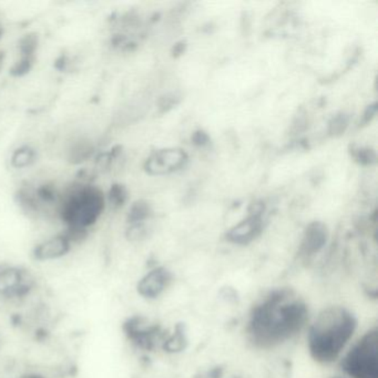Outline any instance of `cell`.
I'll return each mask as SVG.
<instances>
[{
    "label": "cell",
    "instance_id": "6da1fadb",
    "mask_svg": "<svg viewBox=\"0 0 378 378\" xmlns=\"http://www.w3.org/2000/svg\"><path fill=\"white\" fill-rule=\"evenodd\" d=\"M309 321L307 305L285 290L271 292L253 307L247 335L256 348H276L299 334Z\"/></svg>",
    "mask_w": 378,
    "mask_h": 378
},
{
    "label": "cell",
    "instance_id": "7a4b0ae2",
    "mask_svg": "<svg viewBox=\"0 0 378 378\" xmlns=\"http://www.w3.org/2000/svg\"><path fill=\"white\" fill-rule=\"evenodd\" d=\"M358 331V319L343 307L321 311L309 325L307 348L319 364H332L342 358Z\"/></svg>",
    "mask_w": 378,
    "mask_h": 378
},
{
    "label": "cell",
    "instance_id": "3957f363",
    "mask_svg": "<svg viewBox=\"0 0 378 378\" xmlns=\"http://www.w3.org/2000/svg\"><path fill=\"white\" fill-rule=\"evenodd\" d=\"M106 196L91 183H75L60 200L59 215L67 228L88 230L100 219Z\"/></svg>",
    "mask_w": 378,
    "mask_h": 378
},
{
    "label": "cell",
    "instance_id": "277c9868",
    "mask_svg": "<svg viewBox=\"0 0 378 378\" xmlns=\"http://www.w3.org/2000/svg\"><path fill=\"white\" fill-rule=\"evenodd\" d=\"M346 350L341 360L346 377L378 378L377 329H368Z\"/></svg>",
    "mask_w": 378,
    "mask_h": 378
},
{
    "label": "cell",
    "instance_id": "5b68a950",
    "mask_svg": "<svg viewBox=\"0 0 378 378\" xmlns=\"http://www.w3.org/2000/svg\"><path fill=\"white\" fill-rule=\"evenodd\" d=\"M34 274L20 265L0 264V301L21 302L36 288Z\"/></svg>",
    "mask_w": 378,
    "mask_h": 378
},
{
    "label": "cell",
    "instance_id": "8992f818",
    "mask_svg": "<svg viewBox=\"0 0 378 378\" xmlns=\"http://www.w3.org/2000/svg\"><path fill=\"white\" fill-rule=\"evenodd\" d=\"M188 155L180 149H165L152 153L144 163V170L151 175L175 172L186 165Z\"/></svg>",
    "mask_w": 378,
    "mask_h": 378
},
{
    "label": "cell",
    "instance_id": "52a82bcc",
    "mask_svg": "<svg viewBox=\"0 0 378 378\" xmlns=\"http://www.w3.org/2000/svg\"><path fill=\"white\" fill-rule=\"evenodd\" d=\"M72 243L64 233L54 235L38 243L33 249V257L37 262H52L67 256L72 249Z\"/></svg>",
    "mask_w": 378,
    "mask_h": 378
},
{
    "label": "cell",
    "instance_id": "ba28073f",
    "mask_svg": "<svg viewBox=\"0 0 378 378\" xmlns=\"http://www.w3.org/2000/svg\"><path fill=\"white\" fill-rule=\"evenodd\" d=\"M170 280L169 271L165 268H153L140 278L136 284V292L143 299H157L158 296L165 292L170 283Z\"/></svg>",
    "mask_w": 378,
    "mask_h": 378
},
{
    "label": "cell",
    "instance_id": "9c48e42d",
    "mask_svg": "<svg viewBox=\"0 0 378 378\" xmlns=\"http://www.w3.org/2000/svg\"><path fill=\"white\" fill-rule=\"evenodd\" d=\"M262 215L257 214H251L247 219L241 223L232 228L228 232V239L233 243L237 244H245L254 240L257 235H260L262 230Z\"/></svg>",
    "mask_w": 378,
    "mask_h": 378
},
{
    "label": "cell",
    "instance_id": "30bf717a",
    "mask_svg": "<svg viewBox=\"0 0 378 378\" xmlns=\"http://www.w3.org/2000/svg\"><path fill=\"white\" fill-rule=\"evenodd\" d=\"M327 240V230L321 222H313L307 228L302 242L301 254L311 257L324 247Z\"/></svg>",
    "mask_w": 378,
    "mask_h": 378
},
{
    "label": "cell",
    "instance_id": "8fae6325",
    "mask_svg": "<svg viewBox=\"0 0 378 378\" xmlns=\"http://www.w3.org/2000/svg\"><path fill=\"white\" fill-rule=\"evenodd\" d=\"M93 153H95V147L90 141L79 140V141L72 144L71 149H70V163H73V165L85 163L93 157Z\"/></svg>",
    "mask_w": 378,
    "mask_h": 378
},
{
    "label": "cell",
    "instance_id": "7c38bea8",
    "mask_svg": "<svg viewBox=\"0 0 378 378\" xmlns=\"http://www.w3.org/2000/svg\"><path fill=\"white\" fill-rule=\"evenodd\" d=\"M36 159L37 153L35 149L28 146H23L13 151L11 159V165L16 169H23L33 165Z\"/></svg>",
    "mask_w": 378,
    "mask_h": 378
},
{
    "label": "cell",
    "instance_id": "4fadbf2b",
    "mask_svg": "<svg viewBox=\"0 0 378 378\" xmlns=\"http://www.w3.org/2000/svg\"><path fill=\"white\" fill-rule=\"evenodd\" d=\"M152 215V208L149 202L144 200L136 201L129 210L128 222L130 224L146 222Z\"/></svg>",
    "mask_w": 378,
    "mask_h": 378
},
{
    "label": "cell",
    "instance_id": "5bb4252c",
    "mask_svg": "<svg viewBox=\"0 0 378 378\" xmlns=\"http://www.w3.org/2000/svg\"><path fill=\"white\" fill-rule=\"evenodd\" d=\"M39 37L36 33H29L19 39L18 49L21 57H35L38 49Z\"/></svg>",
    "mask_w": 378,
    "mask_h": 378
},
{
    "label": "cell",
    "instance_id": "9a60e30c",
    "mask_svg": "<svg viewBox=\"0 0 378 378\" xmlns=\"http://www.w3.org/2000/svg\"><path fill=\"white\" fill-rule=\"evenodd\" d=\"M106 200H108L109 204L114 208H119L126 204L128 200V190L124 184L120 183H114L109 189L108 194H107Z\"/></svg>",
    "mask_w": 378,
    "mask_h": 378
},
{
    "label": "cell",
    "instance_id": "2e32d148",
    "mask_svg": "<svg viewBox=\"0 0 378 378\" xmlns=\"http://www.w3.org/2000/svg\"><path fill=\"white\" fill-rule=\"evenodd\" d=\"M348 122H350V116L344 112L333 117L332 120L329 122V134L331 136H341V134H344L345 130L348 129Z\"/></svg>",
    "mask_w": 378,
    "mask_h": 378
},
{
    "label": "cell",
    "instance_id": "e0dca14e",
    "mask_svg": "<svg viewBox=\"0 0 378 378\" xmlns=\"http://www.w3.org/2000/svg\"><path fill=\"white\" fill-rule=\"evenodd\" d=\"M40 203L52 204L57 201V191L52 184H44L35 190Z\"/></svg>",
    "mask_w": 378,
    "mask_h": 378
},
{
    "label": "cell",
    "instance_id": "ac0fdd59",
    "mask_svg": "<svg viewBox=\"0 0 378 378\" xmlns=\"http://www.w3.org/2000/svg\"><path fill=\"white\" fill-rule=\"evenodd\" d=\"M34 64L35 57H21L20 60L13 64L11 69V75L16 78L23 77L33 69Z\"/></svg>",
    "mask_w": 378,
    "mask_h": 378
},
{
    "label": "cell",
    "instance_id": "d6986e66",
    "mask_svg": "<svg viewBox=\"0 0 378 378\" xmlns=\"http://www.w3.org/2000/svg\"><path fill=\"white\" fill-rule=\"evenodd\" d=\"M353 155L360 165H370L376 163L375 151L368 148H358L353 151Z\"/></svg>",
    "mask_w": 378,
    "mask_h": 378
},
{
    "label": "cell",
    "instance_id": "ffe728a7",
    "mask_svg": "<svg viewBox=\"0 0 378 378\" xmlns=\"http://www.w3.org/2000/svg\"><path fill=\"white\" fill-rule=\"evenodd\" d=\"M126 235L131 241H139V240L144 239L148 235L147 224L144 222L130 224V227L126 230Z\"/></svg>",
    "mask_w": 378,
    "mask_h": 378
},
{
    "label": "cell",
    "instance_id": "44dd1931",
    "mask_svg": "<svg viewBox=\"0 0 378 378\" xmlns=\"http://www.w3.org/2000/svg\"><path fill=\"white\" fill-rule=\"evenodd\" d=\"M180 101V97L177 93H169V95H163V98L159 100L160 112H167V111L172 109L173 107L178 105Z\"/></svg>",
    "mask_w": 378,
    "mask_h": 378
},
{
    "label": "cell",
    "instance_id": "7402d4cb",
    "mask_svg": "<svg viewBox=\"0 0 378 378\" xmlns=\"http://www.w3.org/2000/svg\"><path fill=\"white\" fill-rule=\"evenodd\" d=\"M208 136L204 131H196L194 132V134L192 136V142L193 144L199 146V147H202V146H206L208 142Z\"/></svg>",
    "mask_w": 378,
    "mask_h": 378
},
{
    "label": "cell",
    "instance_id": "603a6c76",
    "mask_svg": "<svg viewBox=\"0 0 378 378\" xmlns=\"http://www.w3.org/2000/svg\"><path fill=\"white\" fill-rule=\"evenodd\" d=\"M376 111H377V105H376V103H373L371 106H368L365 112H364L363 119H362V124L365 126L368 122H371L372 119L375 117Z\"/></svg>",
    "mask_w": 378,
    "mask_h": 378
},
{
    "label": "cell",
    "instance_id": "cb8c5ba5",
    "mask_svg": "<svg viewBox=\"0 0 378 378\" xmlns=\"http://www.w3.org/2000/svg\"><path fill=\"white\" fill-rule=\"evenodd\" d=\"M187 45L186 42H178V44L175 45V47H173V56L175 57H178V56H180V54H182L183 52H184V50H186Z\"/></svg>",
    "mask_w": 378,
    "mask_h": 378
},
{
    "label": "cell",
    "instance_id": "d4e9b609",
    "mask_svg": "<svg viewBox=\"0 0 378 378\" xmlns=\"http://www.w3.org/2000/svg\"><path fill=\"white\" fill-rule=\"evenodd\" d=\"M17 378H48L44 374L37 373V372H29V373L23 374Z\"/></svg>",
    "mask_w": 378,
    "mask_h": 378
},
{
    "label": "cell",
    "instance_id": "484cf974",
    "mask_svg": "<svg viewBox=\"0 0 378 378\" xmlns=\"http://www.w3.org/2000/svg\"><path fill=\"white\" fill-rule=\"evenodd\" d=\"M6 54L5 52H0V70L3 68L4 61H5Z\"/></svg>",
    "mask_w": 378,
    "mask_h": 378
},
{
    "label": "cell",
    "instance_id": "4316f807",
    "mask_svg": "<svg viewBox=\"0 0 378 378\" xmlns=\"http://www.w3.org/2000/svg\"><path fill=\"white\" fill-rule=\"evenodd\" d=\"M3 34H4L3 26H1V25H0V39H1V37H3Z\"/></svg>",
    "mask_w": 378,
    "mask_h": 378
},
{
    "label": "cell",
    "instance_id": "83f0119b",
    "mask_svg": "<svg viewBox=\"0 0 378 378\" xmlns=\"http://www.w3.org/2000/svg\"><path fill=\"white\" fill-rule=\"evenodd\" d=\"M334 378H348V377H334Z\"/></svg>",
    "mask_w": 378,
    "mask_h": 378
}]
</instances>
